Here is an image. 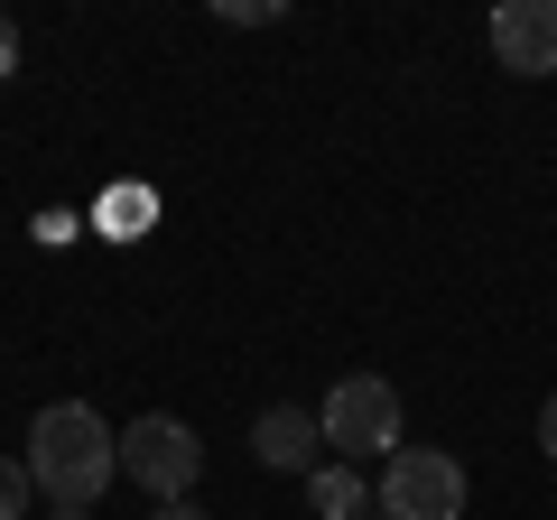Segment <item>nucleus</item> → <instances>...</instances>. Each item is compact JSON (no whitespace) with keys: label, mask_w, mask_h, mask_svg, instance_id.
I'll return each instance as SVG.
<instances>
[{"label":"nucleus","mask_w":557,"mask_h":520,"mask_svg":"<svg viewBox=\"0 0 557 520\" xmlns=\"http://www.w3.org/2000/svg\"><path fill=\"white\" fill-rule=\"evenodd\" d=\"M20 465H28V483H38L57 511H94V502L121 483V437L102 428V409L57 400V409L28 419V456Z\"/></svg>","instance_id":"f257e3e1"},{"label":"nucleus","mask_w":557,"mask_h":520,"mask_svg":"<svg viewBox=\"0 0 557 520\" xmlns=\"http://www.w3.org/2000/svg\"><path fill=\"white\" fill-rule=\"evenodd\" d=\"M372 502L381 520H465V465L446 446H391Z\"/></svg>","instance_id":"f03ea898"},{"label":"nucleus","mask_w":557,"mask_h":520,"mask_svg":"<svg viewBox=\"0 0 557 520\" xmlns=\"http://www.w3.org/2000/svg\"><path fill=\"white\" fill-rule=\"evenodd\" d=\"M317 428H325V446H335V465L391 456V446H399V391H391L381 372H344L335 391H325Z\"/></svg>","instance_id":"7ed1b4c3"},{"label":"nucleus","mask_w":557,"mask_h":520,"mask_svg":"<svg viewBox=\"0 0 557 520\" xmlns=\"http://www.w3.org/2000/svg\"><path fill=\"white\" fill-rule=\"evenodd\" d=\"M121 474L139 483L149 502H186L205 474V446L186 419H168V409H149V419H131V437H121Z\"/></svg>","instance_id":"20e7f679"},{"label":"nucleus","mask_w":557,"mask_h":520,"mask_svg":"<svg viewBox=\"0 0 557 520\" xmlns=\"http://www.w3.org/2000/svg\"><path fill=\"white\" fill-rule=\"evenodd\" d=\"M493 57H502V75H557V0H502L493 10Z\"/></svg>","instance_id":"39448f33"},{"label":"nucleus","mask_w":557,"mask_h":520,"mask_svg":"<svg viewBox=\"0 0 557 520\" xmlns=\"http://www.w3.org/2000/svg\"><path fill=\"white\" fill-rule=\"evenodd\" d=\"M251 456L270 465V474H317L325 465V428H317V409H260L251 419Z\"/></svg>","instance_id":"423d86ee"},{"label":"nucleus","mask_w":557,"mask_h":520,"mask_svg":"<svg viewBox=\"0 0 557 520\" xmlns=\"http://www.w3.org/2000/svg\"><path fill=\"white\" fill-rule=\"evenodd\" d=\"M307 502H317V520H362L372 511V483H362V465H317Z\"/></svg>","instance_id":"0eeeda50"},{"label":"nucleus","mask_w":557,"mask_h":520,"mask_svg":"<svg viewBox=\"0 0 557 520\" xmlns=\"http://www.w3.org/2000/svg\"><path fill=\"white\" fill-rule=\"evenodd\" d=\"M102 233H149V186H121V196H102Z\"/></svg>","instance_id":"6e6552de"},{"label":"nucleus","mask_w":557,"mask_h":520,"mask_svg":"<svg viewBox=\"0 0 557 520\" xmlns=\"http://www.w3.org/2000/svg\"><path fill=\"white\" fill-rule=\"evenodd\" d=\"M28 493H38V483H28V465L0 456V520H28Z\"/></svg>","instance_id":"1a4fd4ad"},{"label":"nucleus","mask_w":557,"mask_h":520,"mask_svg":"<svg viewBox=\"0 0 557 520\" xmlns=\"http://www.w3.org/2000/svg\"><path fill=\"white\" fill-rule=\"evenodd\" d=\"M223 20L233 28H270V20H288V10H270V0H223Z\"/></svg>","instance_id":"9d476101"},{"label":"nucleus","mask_w":557,"mask_h":520,"mask_svg":"<svg viewBox=\"0 0 557 520\" xmlns=\"http://www.w3.org/2000/svg\"><path fill=\"white\" fill-rule=\"evenodd\" d=\"M20 75V20H10V10H0V84Z\"/></svg>","instance_id":"9b49d317"},{"label":"nucleus","mask_w":557,"mask_h":520,"mask_svg":"<svg viewBox=\"0 0 557 520\" xmlns=\"http://www.w3.org/2000/svg\"><path fill=\"white\" fill-rule=\"evenodd\" d=\"M539 456L557 465V391H548V400H539Z\"/></svg>","instance_id":"f8f14e48"},{"label":"nucleus","mask_w":557,"mask_h":520,"mask_svg":"<svg viewBox=\"0 0 557 520\" xmlns=\"http://www.w3.org/2000/svg\"><path fill=\"white\" fill-rule=\"evenodd\" d=\"M149 520H205V511H196V502H159V511H149Z\"/></svg>","instance_id":"ddd939ff"}]
</instances>
